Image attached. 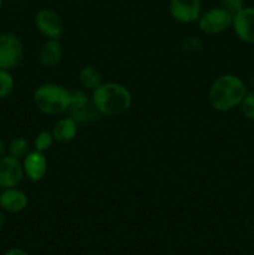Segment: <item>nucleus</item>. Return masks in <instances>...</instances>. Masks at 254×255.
Listing matches in <instances>:
<instances>
[{"mask_svg":"<svg viewBox=\"0 0 254 255\" xmlns=\"http://www.w3.org/2000/svg\"><path fill=\"white\" fill-rule=\"evenodd\" d=\"M80 82L84 89L95 91L100 85H102V75L95 66H85L80 71Z\"/></svg>","mask_w":254,"mask_h":255,"instance_id":"nucleus-15","label":"nucleus"},{"mask_svg":"<svg viewBox=\"0 0 254 255\" xmlns=\"http://www.w3.org/2000/svg\"><path fill=\"white\" fill-rule=\"evenodd\" d=\"M54 139L59 143H69L77 134V122L72 117L59 120L52 128Z\"/></svg>","mask_w":254,"mask_h":255,"instance_id":"nucleus-12","label":"nucleus"},{"mask_svg":"<svg viewBox=\"0 0 254 255\" xmlns=\"http://www.w3.org/2000/svg\"><path fill=\"white\" fill-rule=\"evenodd\" d=\"M27 204H29V198L26 193L16 187L2 189L0 192V207L7 213H20L26 208Z\"/></svg>","mask_w":254,"mask_h":255,"instance_id":"nucleus-11","label":"nucleus"},{"mask_svg":"<svg viewBox=\"0 0 254 255\" xmlns=\"http://www.w3.org/2000/svg\"><path fill=\"white\" fill-rule=\"evenodd\" d=\"M198 25L204 34L216 35L233 25V15L223 7H213L199 16Z\"/></svg>","mask_w":254,"mask_h":255,"instance_id":"nucleus-5","label":"nucleus"},{"mask_svg":"<svg viewBox=\"0 0 254 255\" xmlns=\"http://www.w3.org/2000/svg\"><path fill=\"white\" fill-rule=\"evenodd\" d=\"M247 92V86L241 77L233 74L222 75L214 80L209 89V104L217 111H231L241 105Z\"/></svg>","mask_w":254,"mask_h":255,"instance_id":"nucleus-1","label":"nucleus"},{"mask_svg":"<svg viewBox=\"0 0 254 255\" xmlns=\"http://www.w3.org/2000/svg\"><path fill=\"white\" fill-rule=\"evenodd\" d=\"M14 77L10 74V70L0 69V100L6 99L14 90Z\"/></svg>","mask_w":254,"mask_h":255,"instance_id":"nucleus-17","label":"nucleus"},{"mask_svg":"<svg viewBox=\"0 0 254 255\" xmlns=\"http://www.w3.org/2000/svg\"><path fill=\"white\" fill-rule=\"evenodd\" d=\"M70 112V117L75 120V121L79 124H86V122H94L96 121L97 119L100 117V112L97 111L96 106L94 105L92 100H90L86 105H84L82 107H79V109H74V110H69Z\"/></svg>","mask_w":254,"mask_h":255,"instance_id":"nucleus-14","label":"nucleus"},{"mask_svg":"<svg viewBox=\"0 0 254 255\" xmlns=\"http://www.w3.org/2000/svg\"><path fill=\"white\" fill-rule=\"evenodd\" d=\"M4 255H29L25 251L20 248H11L6 252Z\"/></svg>","mask_w":254,"mask_h":255,"instance_id":"nucleus-21","label":"nucleus"},{"mask_svg":"<svg viewBox=\"0 0 254 255\" xmlns=\"http://www.w3.org/2000/svg\"><path fill=\"white\" fill-rule=\"evenodd\" d=\"M2 7V0H0V9Z\"/></svg>","mask_w":254,"mask_h":255,"instance_id":"nucleus-24","label":"nucleus"},{"mask_svg":"<svg viewBox=\"0 0 254 255\" xmlns=\"http://www.w3.org/2000/svg\"><path fill=\"white\" fill-rule=\"evenodd\" d=\"M35 26L47 39L59 40L64 34V24L61 17L51 9H41L36 12Z\"/></svg>","mask_w":254,"mask_h":255,"instance_id":"nucleus-6","label":"nucleus"},{"mask_svg":"<svg viewBox=\"0 0 254 255\" xmlns=\"http://www.w3.org/2000/svg\"><path fill=\"white\" fill-rule=\"evenodd\" d=\"M169 11L177 21L183 24L197 21L201 16V0H171Z\"/></svg>","mask_w":254,"mask_h":255,"instance_id":"nucleus-9","label":"nucleus"},{"mask_svg":"<svg viewBox=\"0 0 254 255\" xmlns=\"http://www.w3.org/2000/svg\"><path fill=\"white\" fill-rule=\"evenodd\" d=\"M0 192H1V191H0Z\"/></svg>","mask_w":254,"mask_h":255,"instance_id":"nucleus-25","label":"nucleus"},{"mask_svg":"<svg viewBox=\"0 0 254 255\" xmlns=\"http://www.w3.org/2000/svg\"><path fill=\"white\" fill-rule=\"evenodd\" d=\"M24 49L19 37L12 32L0 35V69L11 70L21 62Z\"/></svg>","mask_w":254,"mask_h":255,"instance_id":"nucleus-4","label":"nucleus"},{"mask_svg":"<svg viewBox=\"0 0 254 255\" xmlns=\"http://www.w3.org/2000/svg\"><path fill=\"white\" fill-rule=\"evenodd\" d=\"M237 36L247 44H254V6H244L233 16Z\"/></svg>","mask_w":254,"mask_h":255,"instance_id":"nucleus-8","label":"nucleus"},{"mask_svg":"<svg viewBox=\"0 0 254 255\" xmlns=\"http://www.w3.org/2000/svg\"><path fill=\"white\" fill-rule=\"evenodd\" d=\"M62 57V47L59 40L49 39L40 50L39 59L45 67H55L60 64Z\"/></svg>","mask_w":254,"mask_h":255,"instance_id":"nucleus-13","label":"nucleus"},{"mask_svg":"<svg viewBox=\"0 0 254 255\" xmlns=\"http://www.w3.org/2000/svg\"><path fill=\"white\" fill-rule=\"evenodd\" d=\"M4 224H5V216H4V213H1V212H0V229L4 227Z\"/></svg>","mask_w":254,"mask_h":255,"instance_id":"nucleus-23","label":"nucleus"},{"mask_svg":"<svg viewBox=\"0 0 254 255\" xmlns=\"http://www.w3.org/2000/svg\"><path fill=\"white\" fill-rule=\"evenodd\" d=\"M24 174L31 182H40L47 173V159L42 152L31 151L22 159Z\"/></svg>","mask_w":254,"mask_h":255,"instance_id":"nucleus-10","label":"nucleus"},{"mask_svg":"<svg viewBox=\"0 0 254 255\" xmlns=\"http://www.w3.org/2000/svg\"><path fill=\"white\" fill-rule=\"evenodd\" d=\"M54 136H52V132L50 131H41L40 133H37V136L35 137L34 141V148L35 151H39L44 153L45 151L50 148L54 143Z\"/></svg>","mask_w":254,"mask_h":255,"instance_id":"nucleus-18","label":"nucleus"},{"mask_svg":"<svg viewBox=\"0 0 254 255\" xmlns=\"http://www.w3.org/2000/svg\"><path fill=\"white\" fill-rule=\"evenodd\" d=\"M24 168L20 159L9 154L0 158V188H14L21 183L24 178Z\"/></svg>","mask_w":254,"mask_h":255,"instance_id":"nucleus-7","label":"nucleus"},{"mask_svg":"<svg viewBox=\"0 0 254 255\" xmlns=\"http://www.w3.org/2000/svg\"><path fill=\"white\" fill-rule=\"evenodd\" d=\"M92 102L97 111L106 116H119L131 107L132 96L126 86L117 82H107L97 87L92 94Z\"/></svg>","mask_w":254,"mask_h":255,"instance_id":"nucleus-2","label":"nucleus"},{"mask_svg":"<svg viewBox=\"0 0 254 255\" xmlns=\"http://www.w3.org/2000/svg\"><path fill=\"white\" fill-rule=\"evenodd\" d=\"M7 152L11 157L17 159H24L30 153V143L25 137H15L7 147Z\"/></svg>","mask_w":254,"mask_h":255,"instance_id":"nucleus-16","label":"nucleus"},{"mask_svg":"<svg viewBox=\"0 0 254 255\" xmlns=\"http://www.w3.org/2000/svg\"><path fill=\"white\" fill-rule=\"evenodd\" d=\"M37 109L50 116H57L69 111L70 90L57 84L40 85L34 92Z\"/></svg>","mask_w":254,"mask_h":255,"instance_id":"nucleus-3","label":"nucleus"},{"mask_svg":"<svg viewBox=\"0 0 254 255\" xmlns=\"http://www.w3.org/2000/svg\"><path fill=\"white\" fill-rule=\"evenodd\" d=\"M6 149L7 148H6V146H5V143L1 141V139H0V158L5 156V153H6Z\"/></svg>","mask_w":254,"mask_h":255,"instance_id":"nucleus-22","label":"nucleus"},{"mask_svg":"<svg viewBox=\"0 0 254 255\" xmlns=\"http://www.w3.org/2000/svg\"><path fill=\"white\" fill-rule=\"evenodd\" d=\"M239 106L246 119L254 120V92H247Z\"/></svg>","mask_w":254,"mask_h":255,"instance_id":"nucleus-19","label":"nucleus"},{"mask_svg":"<svg viewBox=\"0 0 254 255\" xmlns=\"http://www.w3.org/2000/svg\"><path fill=\"white\" fill-rule=\"evenodd\" d=\"M221 5L223 9H226L234 16L239 10L243 9L244 1L243 0H221Z\"/></svg>","mask_w":254,"mask_h":255,"instance_id":"nucleus-20","label":"nucleus"}]
</instances>
